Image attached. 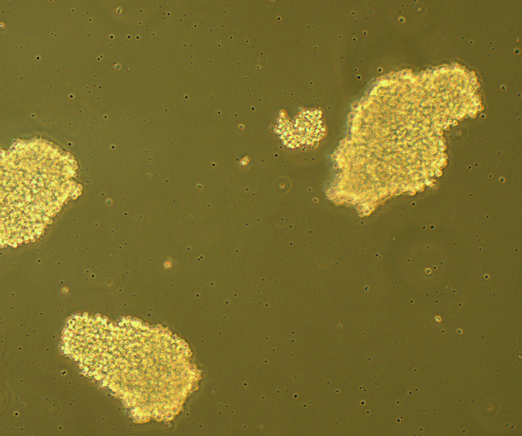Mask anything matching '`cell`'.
<instances>
[{
	"mask_svg": "<svg viewBox=\"0 0 522 436\" xmlns=\"http://www.w3.org/2000/svg\"><path fill=\"white\" fill-rule=\"evenodd\" d=\"M68 156L48 143L31 142L11 151L4 163L5 197L55 199L69 189Z\"/></svg>",
	"mask_w": 522,
	"mask_h": 436,
	"instance_id": "6da1fadb",
	"label": "cell"
}]
</instances>
